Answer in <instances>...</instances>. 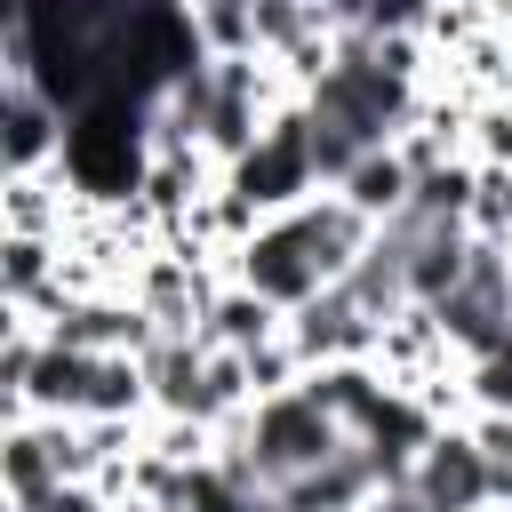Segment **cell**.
I'll return each instance as SVG.
<instances>
[{"label": "cell", "instance_id": "6da1fadb", "mask_svg": "<svg viewBox=\"0 0 512 512\" xmlns=\"http://www.w3.org/2000/svg\"><path fill=\"white\" fill-rule=\"evenodd\" d=\"M160 128V104L128 96V88H96L80 112H64V176L72 192L88 200H120V192H144V160H152V136Z\"/></svg>", "mask_w": 512, "mask_h": 512}, {"label": "cell", "instance_id": "7a4b0ae2", "mask_svg": "<svg viewBox=\"0 0 512 512\" xmlns=\"http://www.w3.org/2000/svg\"><path fill=\"white\" fill-rule=\"evenodd\" d=\"M344 440H352V432H344V424L312 400V384H288V392H264V400H256L248 440H240V472H248L264 496H280L288 480L320 472Z\"/></svg>", "mask_w": 512, "mask_h": 512}, {"label": "cell", "instance_id": "3957f363", "mask_svg": "<svg viewBox=\"0 0 512 512\" xmlns=\"http://www.w3.org/2000/svg\"><path fill=\"white\" fill-rule=\"evenodd\" d=\"M312 184H320V168H312V120H304V112H280V120L232 160V200H248L256 216L304 208Z\"/></svg>", "mask_w": 512, "mask_h": 512}, {"label": "cell", "instance_id": "277c9868", "mask_svg": "<svg viewBox=\"0 0 512 512\" xmlns=\"http://www.w3.org/2000/svg\"><path fill=\"white\" fill-rule=\"evenodd\" d=\"M408 488L424 496V512H488L496 504V456L480 448V432H432Z\"/></svg>", "mask_w": 512, "mask_h": 512}, {"label": "cell", "instance_id": "5b68a950", "mask_svg": "<svg viewBox=\"0 0 512 512\" xmlns=\"http://www.w3.org/2000/svg\"><path fill=\"white\" fill-rule=\"evenodd\" d=\"M328 192H344L368 224H392V216L408 208V192H416V160H408L400 144H376V152H360V160H352V176H344V184H328Z\"/></svg>", "mask_w": 512, "mask_h": 512}, {"label": "cell", "instance_id": "8992f818", "mask_svg": "<svg viewBox=\"0 0 512 512\" xmlns=\"http://www.w3.org/2000/svg\"><path fill=\"white\" fill-rule=\"evenodd\" d=\"M464 384H472V408H480V416H504V408H512V344L480 352Z\"/></svg>", "mask_w": 512, "mask_h": 512}, {"label": "cell", "instance_id": "52a82bcc", "mask_svg": "<svg viewBox=\"0 0 512 512\" xmlns=\"http://www.w3.org/2000/svg\"><path fill=\"white\" fill-rule=\"evenodd\" d=\"M352 512H424V496H416L408 480H384V488H376V496H360Z\"/></svg>", "mask_w": 512, "mask_h": 512}]
</instances>
